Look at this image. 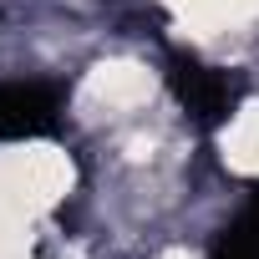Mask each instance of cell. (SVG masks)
I'll list each match as a JSON object with an SVG mask.
<instances>
[{"label":"cell","mask_w":259,"mask_h":259,"mask_svg":"<svg viewBox=\"0 0 259 259\" xmlns=\"http://www.w3.org/2000/svg\"><path fill=\"white\" fill-rule=\"evenodd\" d=\"M224 163L234 173H259V107H244L224 127Z\"/></svg>","instance_id":"6da1fadb"}]
</instances>
